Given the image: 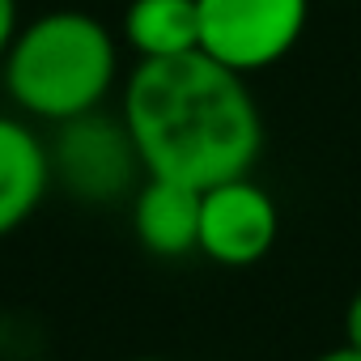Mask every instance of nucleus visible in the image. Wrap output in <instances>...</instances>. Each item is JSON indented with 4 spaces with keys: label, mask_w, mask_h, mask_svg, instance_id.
Masks as SVG:
<instances>
[{
    "label": "nucleus",
    "mask_w": 361,
    "mask_h": 361,
    "mask_svg": "<svg viewBox=\"0 0 361 361\" xmlns=\"http://www.w3.org/2000/svg\"><path fill=\"white\" fill-rule=\"evenodd\" d=\"M119 115L145 174L200 192L251 174L264 153V115L247 77L200 47L170 60H140L123 81Z\"/></svg>",
    "instance_id": "f257e3e1"
},
{
    "label": "nucleus",
    "mask_w": 361,
    "mask_h": 361,
    "mask_svg": "<svg viewBox=\"0 0 361 361\" xmlns=\"http://www.w3.org/2000/svg\"><path fill=\"white\" fill-rule=\"evenodd\" d=\"M9 102L26 119L64 123L98 111L119 81V39L81 9L26 22L0 60Z\"/></svg>",
    "instance_id": "f03ea898"
},
{
    "label": "nucleus",
    "mask_w": 361,
    "mask_h": 361,
    "mask_svg": "<svg viewBox=\"0 0 361 361\" xmlns=\"http://www.w3.org/2000/svg\"><path fill=\"white\" fill-rule=\"evenodd\" d=\"M47 153L51 183L94 209H111L136 196V188L145 183V161L123 115H106L102 106L56 123V140H47Z\"/></svg>",
    "instance_id": "7ed1b4c3"
},
{
    "label": "nucleus",
    "mask_w": 361,
    "mask_h": 361,
    "mask_svg": "<svg viewBox=\"0 0 361 361\" xmlns=\"http://www.w3.org/2000/svg\"><path fill=\"white\" fill-rule=\"evenodd\" d=\"M200 51L251 77L285 60L310 18V0H196Z\"/></svg>",
    "instance_id": "20e7f679"
},
{
    "label": "nucleus",
    "mask_w": 361,
    "mask_h": 361,
    "mask_svg": "<svg viewBox=\"0 0 361 361\" xmlns=\"http://www.w3.org/2000/svg\"><path fill=\"white\" fill-rule=\"evenodd\" d=\"M281 234L276 200L251 174L226 178L200 192V255L221 268H251L259 264Z\"/></svg>",
    "instance_id": "39448f33"
},
{
    "label": "nucleus",
    "mask_w": 361,
    "mask_h": 361,
    "mask_svg": "<svg viewBox=\"0 0 361 361\" xmlns=\"http://www.w3.org/2000/svg\"><path fill=\"white\" fill-rule=\"evenodd\" d=\"M51 192L47 140L22 119L0 115V238L22 230Z\"/></svg>",
    "instance_id": "423d86ee"
},
{
    "label": "nucleus",
    "mask_w": 361,
    "mask_h": 361,
    "mask_svg": "<svg viewBox=\"0 0 361 361\" xmlns=\"http://www.w3.org/2000/svg\"><path fill=\"white\" fill-rule=\"evenodd\" d=\"M132 234L157 259H183L200 251V188L145 174L132 196Z\"/></svg>",
    "instance_id": "0eeeda50"
},
{
    "label": "nucleus",
    "mask_w": 361,
    "mask_h": 361,
    "mask_svg": "<svg viewBox=\"0 0 361 361\" xmlns=\"http://www.w3.org/2000/svg\"><path fill=\"white\" fill-rule=\"evenodd\" d=\"M123 43L140 60H170L200 47L196 0H132L123 9Z\"/></svg>",
    "instance_id": "6e6552de"
},
{
    "label": "nucleus",
    "mask_w": 361,
    "mask_h": 361,
    "mask_svg": "<svg viewBox=\"0 0 361 361\" xmlns=\"http://www.w3.org/2000/svg\"><path fill=\"white\" fill-rule=\"evenodd\" d=\"M22 30V9H18V0H0V60H5V51L13 47Z\"/></svg>",
    "instance_id": "1a4fd4ad"
},
{
    "label": "nucleus",
    "mask_w": 361,
    "mask_h": 361,
    "mask_svg": "<svg viewBox=\"0 0 361 361\" xmlns=\"http://www.w3.org/2000/svg\"><path fill=\"white\" fill-rule=\"evenodd\" d=\"M344 344H353V348H361V289L348 298V306H344Z\"/></svg>",
    "instance_id": "9d476101"
},
{
    "label": "nucleus",
    "mask_w": 361,
    "mask_h": 361,
    "mask_svg": "<svg viewBox=\"0 0 361 361\" xmlns=\"http://www.w3.org/2000/svg\"><path fill=\"white\" fill-rule=\"evenodd\" d=\"M314 361H361V348H353V344H340V348H327V353H319Z\"/></svg>",
    "instance_id": "9b49d317"
},
{
    "label": "nucleus",
    "mask_w": 361,
    "mask_h": 361,
    "mask_svg": "<svg viewBox=\"0 0 361 361\" xmlns=\"http://www.w3.org/2000/svg\"><path fill=\"white\" fill-rule=\"evenodd\" d=\"M128 361H170V357H128Z\"/></svg>",
    "instance_id": "f8f14e48"
}]
</instances>
